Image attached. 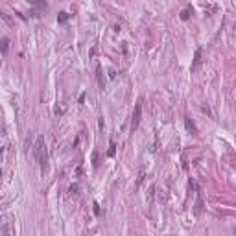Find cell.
Masks as SVG:
<instances>
[{
	"mask_svg": "<svg viewBox=\"0 0 236 236\" xmlns=\"http://www.w3.org/2000/svg\"><path fill=\"white\" fill-rule=\"evenodd\" d=\"M33 151H35V159H37V162H39V166L44 170V168L48 166V151H46V144H44V137H42V135L37 137Z\"/></svg>",
	"mask_w": 236,
	"mask_h": 236,
	"instance_id": "1",
	"label": "cell"
},
{
	"mask_svg": "<svg viewBox=\"0 0 236 236\" xmlns=\"http://www.w3.org/2000/svg\"><path fill=\"white\" fill-rule=\"evenodd\" d=\"M142 103H144L142 98H138L135 103V109H133V114H131V133L138 127V124L142 120Z\"/></svg>",
	"mask_w": 236,
	"mask_h": 236,
	"instance_id": "2",
	"label": "cell"
},
{
	"mask_svg": "<svg viewBox=\"0 0 236 236\" xmlns=\"http://www.w3.org/2000/svg\"><path fill=\"white\" fill-rule=\"evenodd\" d=\"M96 78H98V85H100V88H103L105 81H103V74H101V67H100V65L96 67Z\"/></svg>",
	"mask_w": 236,
	"mask_h": 236,
	"instance_id": "3",
	"label": "cell"
},
{
	"mask_svg": "<svg viewBox=\"0 0 236 236\" xmlns=\"http://www.w3.org/2000/svg\"><path fill=\"white\" fill-rule=\"evenodd\" d=\"M185 124H186V129H188V131H192L194 135H197V129H196L194 122H190V118H185Z\"/></svg>",
	"mask_w": 236,
	"mask_h": 236,
	"instance_id": "4",
	"label": "cell"
},
{
	"mask_svg": "<svg viewBox=\"0 0 236 236\" xmlns=\"http://www.w3.org/2000/svg\"><path fill=\"white\" fill-rule=\"evenodd\" d=\"M199 61H201V50H197V52H196V57H194V63H192V72H194V70L197 68V65H199Z\"/></svg>",
	"mask_w": 236,
	"mask_h": 236,
	"instance_id": "5",
	"label": "cell"
},
{
	"mask_svg": "<svg viewBox=\"0 0 236 236\" xmlns=\"http://www.w3.org/2000/svg\"><path fill=\"white\" fill-rule=\"evenodd\" d=\"M28 4L37 6V8H41V9H44V8H46V2H44V0H28Z\"/></svg>",
	"mask_w": 236,
	"mask_h": 236,
	"instance_id": "6",
	"label": "cell"
},
{
	"mask_svg": "<svg viewBox=\"0 0 236 236\" xmlns=\"http://www.w3.org/2000/svg\"><path fill=\"white\" fill-rule=\"evenodd\" d=\"M201 206H203V201H201V194H197V201H196V214H197V216L201 214Z\"/></svg>",
	"mask_w": 236,
	"mask_h": 236,
	"instance_id": "7",
	"label": "cell"
},
{
	"mask_svg": "<svg viewBox=\"0 0 236 236\" xmlns=\"http://www.w3.org/2000/svg\"><path fill=\"white\" fill-rule=\"evenodd\" d=\"M188 17H190V8H188V9H185V11L181 13V19H183V20H186Z\"/></svg>",
	"mask_w": 236,
	"mask_h": 236,
	"instance_id": "8",
	"label": "cell"
},
{
	"mask_svg": "<svg viewBox=\"0 0 236 236\" xmlns=\"http://www.w3.org/2000/svg\"><path fill=\"white\" fill-rule=\"evenodd\" d=\"M67 19H68V15H67V13H59V17H57V20H59V22H65Z\"/></svg>",
	"mask_w": 236,
	"mask_h": 236,
	"instance_id": "9",
	"label": "cell"
},
{
	"mask_svg": "<svg viewBox=\"0 0 236 236\" xmlns=\"http://www.w3.org/2000/svg\"><path fill=\"white\" fill-rule=\"evenodd\" d=\"M8 50V39H2V52Z\"/></svg>",
	"mask_w": 236,
	"mask_h": 236,
	"instance_id": "10",
	"label": "cell"
},
{
	"mask_svg": "<svg viewBox=\"0 0 236 236\" xmlns=\"http://www.w3.org/2000/svg\"><path fill=\"white\" fill-rule=\"evenodd\" d=\"M114 148H116V146H114V142H111V150H109V157H113V155H114Z\"/></svg>",
	"mask_w": 236,
	"mask_h": 236,
	"instance_id": "11",
	"label": "cell"
},
{
	"mask_svg": "<svg viewBox=\"0 0 236 236\" xmlns=\"http://www.w3.org/2000/svg\"><path fill=\"white\" fill-rule=\"evenodd\" d=\"M92 160H94V166H98V153L92 155Z\"/></svg>",
	"mask_w": 236,
	"mask_h": 236,
	"instance_id": "12",
	"label": "cell"
},
{
	"mask_svg": "<svg viewBox=\"0 0 236 236\" xmlns=\"http://www.w3.org/2000/svg\"><path fill=\"white\" fill-rule=\"evenodd\" d=\"M94 214H100V206H98V203H94Z\"/></svg>",
	"mask_w": 236,
	"mask_h": 236,
	"instance_id": "13",
	"label": "cell"
}]
</instances>
